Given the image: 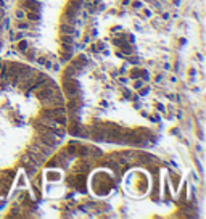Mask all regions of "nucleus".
I'll list each match as a JSON object with an SVG mask.
<instances>
[{"label": "nucleus", "instance_id": "obj_1", "mask_svg": "<svg viewBox=\"0 0 206 219\" xmlns=\"http://www.w3.org/2000/svg\"><path fill=\"white\" fill-rule=\"evenodd\" d=\"M64 92H66L69 97H74L77 93V84L74 81H66L64 82Z\"/></svg>", "mask_w": 206, "mask_h": 219}, {"label": "nucleus", "instance_id": "obj_2", "mask_svg": "<svg viewBox=\"0 0 206 219\" xmlns=\"http://www.w3.org/2000/svg\"><path fill=\"white\" fill-rule=\"evenodd\" d=\"M52 116H63L64 115V108H58V110H53L52 113H50Z\"/></svg>", "mask_w": 206, "mask_h": 219}, {"label": "nucleus", "instance_id": "obj_3", "mask_svg": "<svg viewBox=\"0 0 206 219\" xmlns=\"http://www.w3.org/2000/svg\"><path fill=\"white\" fill-rule=\"evenodd\" d=\"M72 32H74V31H72V27H71V26H68V24H66V26H63V34H72Z\"/></svg>", "mask_w": 206, "mask_h": 219}, {"label": "nucleus", "instance_id": "obj_4", "mask_svg": "<svg viewBox=\"0 0 206 219\" xmlns=\"http://www.w3.org/2000/svg\"><path fill=\"white\" fill-rule=\"evenodd\" d=\"M20 49H21V50H26V49H27V44H26V42H21V45H20Z\"/></svg>", "mask_w": 206, "mask_h": 219}]
</instances>
